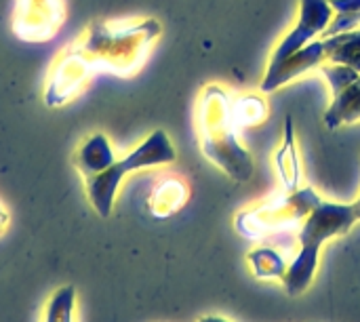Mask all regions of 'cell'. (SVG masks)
Instances as JSON below:
<instances>
[{"label":"cell","mask_w":360,"mask_h":322,"mask_svg":"<svg viewBox=\"0 0 360 322\" xmlns=\"http://www.w3.org/2000/svg\"><path fill=\"white\" fill-rule=\"evenodd\" d=\"M200 322H228V321H224V318H217V316H205V318H200Z\"/></svg>","instance_id":"obj_17"},{"label":"cell","mask_w":360,"mask_h":322,"mask_svg":"<svg viewBox=\"0 0 360 322\" xmlns=\"http://www.w3.org/2000/svg\"><path fill=\"white\" fill-rule=\"evenodd\" d=\"M74 287H63L59 289L51 302L46 304L44 310V322H72V314H74Z\"/></svg>","instance_id":"obj_10"},{"label":"cell","mask_w":360,"mask_h":322,"mask_svg":"<svg viewBox=\"0 0 360 322\" xmlns=\"http://www.w3.org/2000/svg\"><path fill=\"white\" fill-rule=\"evenodd\" d=\"M331 17H333V6L329 4V0H302L300 21L283 38L281 46L274 51L268 70L278 67L287 57H291L293 53L304 49L316 34L325 32L329 27V23H331Z\"/></svg>","instance_id":"obj_5"},{"label":"cell","mask_w":360,"mask_h":322,"mask_svg":"<svg viewBox=\"0 0 360 322\" xmlns=\"http://www.w3.org/2000/svg\"><path fill=\"white\" fill-rule=\"evenodd\" d=\"M158 32L154 19L91 21L53 63L44 84V103L59 108L72 101L99 72L131 76L143 63Z\"/></svg>","instance_id":"obj_1"},{"label":"cell","mask_w":360,"mask_h":322,"mask_svg":"<svg viewBox=\"0 0 360 322\" xmlns=\"http://www.w3.org/2000/svg\"><path fill=\"white\" fill-rule=\"evenodd\" d=\"M325 57H327V44H325V40L306 44L304 49H300L297 53H293L291 57H287L278 67L268 70L262 89H264V91H272V89L285 84L287 80H291L293 76H300L302 72L314 67V65H316L319 61H323Z\"/></svg>","instance_id":"obj_6"},{"label":"cell","mask_w":360,"mask_h":322,"mask_svg":"<svg viewBox=\"0 0 360 322\" xmlns=\"http://www.w3.org/2000/svg\"><path fill=\"white\" fill-rule=\"evenodd\" d=\"M116 160V154L112 150L110 139L103 133H93L91 137H86L74 152L72 162L78 169V173L89 179L95 177L99 173H103L105 169L112 167V162Z\"/></svg>","instance_id":"obj_7"},{"label":"cell","mask_w":360,"mask_h":322,"mask_svg":"<svg viewBox=\"0 0 360 322\" xmlns=\"http://www.w3.org/2000/svg\"><path fill=\"white\" fill-rule=\"evenodd\" d=\"M325 76L329 78V82H331L335 95H340L346 86H350V84L359 78V72H354V70L348 67V65L338 63L335 67H325Z\"/></svg>","instance_id":"obj_13"},{"label":"cell","mask_w":360,"mask_h":322,"mask_svg":"<svg viewBox=\"0 0 360 322\" xmlns=\"http://www.w3.org/2000/svg\"><path fill=\"white\" fill-rule=\"evenodd\" d=\"M329 4L338 13H356V11H360V0H329Z\"/></svg>","instance_id":"obj_15"},{"label":"cell","mask_w":360,"mask_h":322,"mask_svg":"<svg viewBox=\"0 0 360 322\" xmlns=\"http://www.w3.org/2000/svg\"><path fill=\"white\" fill-rule=\"evenodd\" d=\"M359 23L360 11H356V13H340V17L325 30V36H338V34L352 32V27H356Z\"/></svg>","instance_id":"obj_14"},{"label":"cell","mask_w":360,"mask_h":322,"mask_svg":"<svg viewBox=\"0 0 360 322\" xmlns=\"http://www.w3.org/2000/svg\"><path fill=\"white\" fill-rule=\"evenodd\" d=\"M65 21L63 0H17L13 13V32L23 42L51 40Z\"/></svg>","instance_id":"obj_4"},{"label":"cell","mask_w":360,"mask_h":322,"mask_svg":"<svg viewBox=\"0 0 360 322\" xmlns=\"http://www.w3.org/2000/svg\"><path fill=\"white\" fill-rule=\"evenodd\" d=\"M325 44H327L329 59H333L335 63L348 65L354 72H360V30L329 36V40H325Z\"/></svg>","instance_id":"obj_8"},{"label":"cell","mask_w":360,"mask_h":322,"mask_svg":"<svg viewBox=\"0 0 360 322\" xmlns=\"http://www.w3.org/2000/svg\"><path fill=\"white\" fill-rule=\"evenodd\" d=\"M173 160H175V148H173L169 135L162 129H158L146 141H141V146H137L133 152H129L124 158L114 160L110 169H105L103 173H99L95 177L84 179L86 198H89L91 207L95 209V213L105 219L112 215L116 192H118L122 179L131 171L160 167V165H169Z\"/></svg>","instance_id":"obj_3"},{"label":"cell","mask_w":360,"mask_h":322,"mask_svg":"<svg viewBox=\"0 0 360 322\" xmlns=\"http://www.w3.org/2000/svg\"><path fill=\"white\" fill-rule=\"evenodd\" d=\"M359 219L356 205H333L321 200L312 209L300 232L302 249L297 253V259L287 268V274L283 276L289 295H300L310 287L319 266V253L323 243L333 236L346 234Z\"/></svg>","instance_id":"obj_2"},{"label":"cell","mask_w":360,"mask_h":322,"mask_svg":"<svg viewBox=\"0 0 360 322\" xmlns=\"http://www.w3.org/2000/svg\"><path fill=\"white\" fill-rule=\"evenodd\" d=\"M184 200H186V188L181 186V181L167 179L154 190L150 209L156 217H167L175 213L184 205Z\"/></svg>","instance_id":"obj_9"},{"label":"cell","mask_w":360,"mask_h":322,"mask_svg":"<svg viewBox=\"0 0 360 322\" xmlns=\"http://www.w3.org/2000/svg\"><path fill=\"white\" fill-rule=\"evenodd\" d=\"M287 143L285 148L281 150L276 162H278V171H281V177L287 186V190H295L297 188V181H300V167H297V158H295V148H293V139H291V120L287 122Z\"/></svg>","instance_id":"obj_11"},{"label":"cell","mask_w":360,"mask_h":322,"mask_svg":"<svg viewBox=\"0 0 360 322\" xmlns=\"http://www.w3.org/2000/svg\"><path fill=\"white\" fill-rule=\"evenodd\" d=\"M6 226H8V213L2 209V205H0V234L6 230Z\"/></svg>","instance_id":"obj_16"},{"label":"cell","mask_w":360,"mask_h":322,"mask_svg":"<svg viewBox=\"0 0 360 322\" xmlns=\"http://www.w3.org/2000/svg\"><path fill=\"white\" fill-rule=\"evenodd\" d=\"M251 264H253V270L257 276L262 278H272V276H285L287 274V266L285 262L281 259L278 253L270 251V249H262V251H255L249 255Z\"/></svg>","instance_id":"obj_12"}]
</instances>
